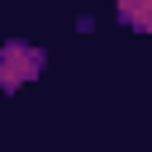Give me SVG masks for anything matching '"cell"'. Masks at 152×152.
Returning a JSON list of instances; mask_svg holds the SVG:
<instances>
[{
    "label": "cell",
    "instance_id": "obj_2",
    "mask_svg": "<svg viewBox=\"0 0 152 152\" xmlns=\"http://www.w3.org/2000/svg\"><path fill=\"white\" fill-rule=\"evenodd\" d=\"M119 14H124V24L152 33V0H119Z\"/></svg>",
    "mask_w": 152,
    "mask_h": 152
},
{
    "label": "cell",
    "instance_id": "obj_1",
    "mask_svg": "<svg viewBox=\"0 0 152 152\" xmlns=\"http://www.w3.org/2000/svg\"><path fill=\"white\" fill-rule=\"evenodd\" d=\"M38 66H43V52H33V48H24V43H10V48L0 52V81H5V86H19V81L38 76Z\"/></svg>",
    "mask_w": 152,
    "mask_h": 152
}]
</instances>
